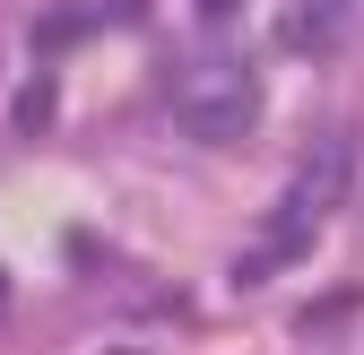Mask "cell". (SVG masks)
Returning a JSON list of instances; mask_svg holds the SVG:
<instances>
[{"label": "cell", "mask_w": 364, "mask_h": 355, "mask_svg": "<svg viewBox=\"0 0 364 355\" xmlns=\"http://www.w3.org/2000/svg\"><path fill=\"white\" fill-rule=\"evenodd\" d=\"M165 104H173V121H182V139L235 148V139H252V121H260V78H252V61H235V53H200V61L173 70Z\"/></svg>", "instance_id": "1"}, {"label": "cell", "mask_w": 364, "mask_h": 355, "mask_svg": "<svg viewBox=\"0 0 364 355\" xmlns=\"http://www.w3.org/2000/svg\"><path fill=\"white\" fill-rule=\"evenodd\" d=\"M338 191H347V148L312 156L295 182H287V200H278V226H269V243L243 260V278H269L278 260H295V251H304V234H312V226H321V217L338 208Z\"/></svg>", "instance_id": "2"}, {"label": "cell", "mask_w": 364, "mask_h": 355, "mask_svg": "<svg viewBox=\"0 0 364 355\" xmlns=\"http://www.w3.org/2000/svg\"><path fill=\"white\" fill-rule=\"evenodd\" d=\"M43 121H53V87H35V96L18 104V130H43Z\"/></svg>", "instance_id": "3"}, {"label": "cell", "mask_w": 364, "mask_h": 355, "mask_svg": "<svg viewBox=\"0 0 364 355\" xmlns=\"http://www.w3.org/2000/svg\"><path fill=\"white\" fill-rule=\"evenodd\" d=\"M243 9V0H200V18H235Z\"/></svg>", "instance_id": "4"}, {"label": "cell", "mask_w": 364, "mask_h": 355, "mask_svg": "<svg viewBox=\"0 0 364 355\" xmlns=\"http://www.w3.org/2000/svg\"><path fill=\"white\" fill-rule=\"evenodd\" d=\"M330 9H338V0H330Z\"/></svg>", "instance_id": "5"}]
</instances>
